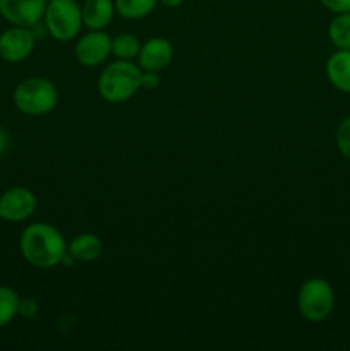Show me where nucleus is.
Here are the masks:
<instances>
[{
    "label": "nucleus",
    "instance_id": "7ed1b4c3",
    "mask_svg": "<svg viewBox=\"0 0 350 351\" xmlns=\"http://www.w3.org/2000/svg\"><path fill=\"white\" fill-rule=\"evenodd\" d=\"M57 88L48 79L30 77L19 82L14 91V105L26 115H47L57 106Z\"/></svg>",
    "mask_w": 350,
    "mask_h": 351
},
{
    "label": "nucleus",
    "instance_id": "f8f14e48",
    "mask_svg": "<svg viewBox=\"0 0 350 351\" xmlns=\"http://www.w3.org/2000/svg\"><path fill=\"white\" fill-rule=\"evenodd\" d=\"M326 75L338 91L350 93V50H340L328 58Z\"/></svg>",
    "mask_w": 350,
    "mask_h": 351
},
{
    "label": "nucleus",
    "instance_id": "39448f33",
    "mask_svg": "<svg viewBox=\"0 0 350 351\" xmlns=\"http://www.w3.org/2000/svg\"><path fill=\"white\" fill-rule=\"evenodd\" d=\"M299 311L302 317L311 322H321L331 314L335 305V293L331 285L321 278L307 280L299 290Z\"/></svg>",
    "mask_w": 350,
    "mask_h": 351
},
{
    "label": "nucleus",
    "instance_id": "5701e85b",
    "mask_svg": "<svg viewBox=\"0 0 350 351\" xmlns=\"http://www.w3.org/2000/svg\"><path fill=\"white\" fill-rule=\"evenodd\" d=\"M48 2H50V0H48Z\"/></svg>",
    "mask_w": 350,
    "mask_h": 351
},
{
    "label": "nucleus",
    "instance_id": "4be33fe9",
    "mask_svg": "<svg viewBox=\"0 0 350 351\" xmlns=\"http://www.w3.org/2000/svg\"><path fill=\"white\" fill-rule=\"evenodd\" d=\"M158 2H161L163 5H167V7H178L182 2H184V0H158Z\"/></svg>",
    "mask_w": 350,
    "mask_h": 351
},
{
    "label": "nucleus",
    "instance_id": "f257e3e1",
    "mask_svg": "<svg viewBox=\"0 0 350 351\" xmlns=\"http://www.w3.org/2000/svg\"><path fill=\"white\" fill-rule=\"evenodd\" d=\"M19 245L24 259L40 269H50L60 264L67 250L62 233L48 223L27 226L21 235Z\"/></svg>",
    "mask_w": 350,
    "mask_h": 351
},
{
    "label": "nucleus",
    "instance_id": "2eb2a0df",
    "mask_svg": "<svg viewBox=\"0 0 350 351\" xmlns=\"http://www.w3.org/2000/svg\"><path fill=\"white\" fill-rule=\"evenodd\" d=\"M158 0H115V10L126 19H141L153 12Z\"/></svg>",
    "mask_w": 350,
    "mask_h": 351
},
{
    "label": "nucleus",
    "instance_id": "9d476101",
    "mask_svg": "<svg viewBox=\"0 0 350 351\" xmlns=\"http://www.w3.org/2000/svg\"><path fill=\"white\" fill-rule=\"evenodd\" d=\"M174 58V47L165 38H151L139 50V67L144 72H160Z\"/></svg>",
    "mask_w": 350,
    "mask_h": 351
},
{
    "label": "nucleus",
    "instance_id": "0eeeda50",
    "mask_svg": "<svg viewBox=\"0 0 350 351\" xmlns=\"http://www.w3.org/2000/svg\"><path fill=\"white\" fill-rule=\"evenodd\" d=\"M36 36L26 26H14L0 34V57L7 62H21L31 55Z\"/></svg>",
    "mask_w": 350,
    "mask_h": 351
},
{
    "label": "nucleus",
    "instance_id": "aec40b11",
    "mask_svg": "<svg viewBox=\"0 0 350 351\" xmlns=\"http://www.w3.org/2000/svg\"><path fill=\"white\" fill-rule=\"evenodd\" d=\"M141 86L146 89H156L160 86L158 72H143V82H141Z\"/></svg>",
    "mask_w": 350,
    "mask_h": 351
},
{
    "label": "nucleus",
    "instance_id": "423d86ee",
    "mask_svg": "<svg viewBox=\"0 0 350 351\" xmlns=\"http://www.w3.org/2000/svg\"><path fill=\"white\" fill-rule=\"evenodd\" d=\"M48 0H0V14L14 26L33 27L45 16Z\"/></svg>",
    "mask_w": 350,
    "mask_h": 351
},
{
    "label": "nucleus",
    "instance_id": "6e6552de",
    "mask_svg": "<svg viewBox=\"0 0 350 351\" xmlns=\"http://www.w3.org/2000/svg\"><path fill=\"white\" fill-rule=\"evenodd\" d=\"M36 209V197L30 189L14 187L0 197V218L19 223L30 218Z\"/></svg>",
    "mask_w": 350,
    "mask_h": 351
},
{
    "label": "nucleus",
    "instance_id": "ddd939ff",
    "mask_svg": "<svg viewBox=\"0 0 350 351\" xmlns=\"http://www.w3.org/2000/svg\"><path fill=\"white\" fill-rule=\"evenodd\" d=\"M103 252V242L100 237L93 235V233H82V235L72 239L69 243V254L74 261H81V263H91L96 261Z\"/></svg>",
    "mask_w": 350,
    "mask_h": 351
},
{
    "label": "nucleus",
    "instance_id": "f3484780",
    "mask_svg": "<svg viewBox=\"0 0 350 351\" xmlns=\"http://www.w3.org/2000/svg\"><path fill=\"white\" fill-rule=\"evenodd\" d=\"M141 45L137 41V38H134L132 34L124 33L119 34L112 40V53L115 55L120 60H130L136 55H139Z\"/></svg>",
    "mask_w": 350,
    "mask_h": 351
},
{
    "label": "nucleus",
    "instance_id": "6ab92c4d",
    "mask_svg": "<svg viewBox=\"0 0 350 351\" xmlns=\"http://www.w3.org/2000/svg\"><path fill=\"white\" fill-rule=\"evenodd\" d=\"M321 3L335 14L350 12V0H321Z\"/></svg>",
    "mask_w": 350,
    "mask_h": 351
},
{
    "label": "nucleus",
    "instance_id": "a211bd4d",
    "mask_svg": "<svg viewBox=\"0 0 350 351\" xmlns=\"http://www.w3.org/2000/svg\"><path fill=\"white\" fill-rule=\"evenodd\" d=\"M336 146H338L340 153L347 160H350V117H347L336 130Z\"/></svg>",
    "mask_w": 350,
    "mask_h": 351
},
{
    "label": "nucleus",
    "instance_id": "dca6fc26",
    "mask_svg": "<svg viewBox=\"0 0 350 351\" xmlns=\"http://www.w3.org/2000/svg\"><path fill=\"white\" fill-rule=\"evenodd\" d=\"M19 297L14 290L0 287V328L9 324L19 312Z\"/></svg>",
    "mask_w": 350,
    "mask_h": 351
},
{
    "label": "nucleus",
    "instance_id": "4468645a",
    "mask_svg": "<svg viewBox=\"0 0 350 351\" xmlns=\"http://www.w3.org/2000/svg\"><path fill=\"white\" fill-rule=\"evenodd\" d=\"M331 43L340 50H350V12L338 14L328 27Z\"/></svg>",
    "mask_w": 350,
    "mask_h": 351
},
{
    "label": "nucleus",
    "instance_id": "9b49d317",
    "mask_svg": "<svg viewBox=\"0 0 350 351\" xmlns=\"http://www.w3.org/2000/svg\"><path fill=\"white\" fill-rule=\"evenodd\" d=\"M82 9V23L89 29H103L112 23L115 12L113 0H86Z\"/></svg>",
    "mask_w": 350,
    "mask_h": 351
},
{
    "label": "nucleus",
    "instance_id": "1a4fd4ad",
    "mask_svg": "<svg viewBox=\"0 0 350 351\" xmlns=\"http://www.w3.org/2000/svg\"><path fill=\"white\" fill-rule=\"evenodd\" d=\"M112 53V40L102 29H93L91 33L84 34L75 45V57L79 64L86 67H95L103 64Z\"/></svg>",
    "mask_w": 350,
    "mask_h": 351
},
{
    "label": "nucleus",
    "instance_id": "412c9836",
    "mask_svg": "<svg viewBox=\"0 0 350 351\" xmlns=\"http://www.w3.org/2000/svg\"><path fill=\"white\" fill-rule=\"evenodd\" d=\"M7 146H9V137H7L5 130L0 129V154L5 153Z\"/></svg>",
    "mask_w": 350,
    "mask_h": 351
},
{
    "label": "nucleus",
    "instance_id": "f03ea898",
    "mask_svg": "<svg viewBox=\"0 0 350 351\" xmlns=\"http://www.w3.org/2000/svg\"><path fill=\"white\" fill-rule=\"evenodd\" d=\"M143 69L130 60L112 62L103 69L98 79V91L110 103H122L132 98L143 86Z\"/></svg>",
    "mask_w": 350,
    "mask_h": 351
},
{
    "label": "nucleus",
    "instance_id": "20e7f679",
    "mask_svg": "<svg viewBox=\"0 0 350 351\" xmlns=\"http://www.w3.org/2000/svg\"><path fill=\"white\" fill-rule=\"evenodd\" d=\"M45 26L58 41H71L82 27V9L75 0H50L45 9Z\"/></svg>",
    "mask_w": 350,
    "mask_h": 351
}]
</instances>
